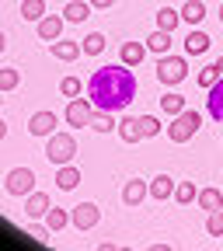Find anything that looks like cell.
<instances>
[{
  "mask_svg": "<svg viewBox=\"0 0 223 251\" xmlns=\"http://www.w3.org/2000/svg\"><path fill=\"white\" fill-rule=\"evenodd\" d=\"M87 98L94 101V108L105 112H125L129 101L136 98V77L125 63H108V67H98L87 80Z\"/></svg>",
  "mask_w": 223,
  "mask_h": 251,
  "instance_id": "obj_1",
  "label": "cell"
},
{
  "mask_svg": "<svg viewBox=\"0 0 223 251\" xmlns=\"http://www.w3.org/2000/svg\"><path fill=\"white\" fill-rule=\"evenodd\" d=\"M199 126H202V115H199L196 108H185L181 115H174V119H171L168 136H171V143H188V140L199 133Z\"/></svg>",
  "mask_w": 223,
  "mask_h": 251,
  "instance_id": "obj_2",
  "label": "cell"
},
{
  "mask_svg": "<svg viewBox=\"0 0 223 251\" xmlns=\"http://www.w3.org/2000/svg\"><path fill=\"white\" fill-rule=\"evenodd\" d=\"M46 157H49L56 168L70 164L74 157H77V140H74L70 133H52V136H49V143H46Z\"/></svg>",
  "mask_w": 223,
  "mask_h": 251,
  "instance_id": "obj_3",
  "label": "cell"
},
{
  "mask_svg": "<svg viewBox=\"0 0 223 251\" xmlns=\"http://www.w3.org/2000/svg\"><path fill=\"white\" fill-rule=\"evenodd\" d=\"M188 77V67H185V59L181 56H161L157 59V80L161 84H168V87H174V84H181Z\"/></svg>",
  "mask_w": 223,
  "mask_h": 251,
  "instance_id": "obj_4",
  "label": "cell"
},
{
  "mask_svg": "<svg viewBox=\"0 0 223 251\" xmlns=\"http://www.w3.org/2000/svg\"><path fill=\"white\" fill-rule=\"evenodd\" d=\"M4 188L11 196H31L35 192V171L31 168H11L4 178Z\"/></svg>",
  "mask_w": 223,
  "mask_h": 251,
  "instance_id": "obj_5",
  "label": "cell"
},
{
  "mask_svg": "<svg viewBox=\"0 0 223 251\" xmlns=\"http://www.w3.org/2000/svg\"><path fill=\"white\" fill-rule=\"evenodd\" d=\"M91 115H94V101L91 98H70V105H67V122L70 126L84 129V126H91Z\"/></svg>",
  "mask_w": 223,
  "mask_h": 251,
  "instance_id": "obj_6",
  "label": "cell"
},
{
  "mask_svg": "<svg viewBox=\"0 0 223 251\" xmlns=\"http://www.w3.org/2000/svg\"><path fill=\"white\" fill-rule=\"evenodd\" d=\"M56 126H59V119H56L52 112H35V115L28 119V133H31V136H46V140H49V136L56 133Z\"/></svg>",
  "mask_w": 223,
  "mask_h": 251,
  "instance_id": "obj_7",
  "label": "cell"
},
{
  "mask_svg": "<svg viewBox=\"0 0 223 251\" xmlns=\"http://www.w3.org/2000/svg\"><path fill=\"white\" fill-rule=\"evenodd\" d=\"M98 220H101V209L94 206V202H80V206H74V227H77V230L98 227Z\"/></svg>",
  "mask_w": 223,
  "mask_h": 251,
  "instance_id": "obj_8",
  "label": "cell"
},
{
  "mask_svg": "<svg viewBox=\"0 0 223 251\" xmlns=\"http://www.w3.org/2000/svg\"><path fill=\"white\" fill-rule=\"evenodd\" d=\"M147 196H150V181H143V178H129L125 188H122V202L125 206H140Z\"/></svg>",
  "mask_w": 223,
  "mask_h": 251,
  "instance_id": "obj_9",
  "label": "cell"
},
{
  "mask_svg": "<svg viewBox=\"0 0 223 251\" xmlns=\"http://www.w3.org/2000/svg\"><path fill=\"white\" fill-rule=\"evenodd\" d=\"M63 25H67V18H59V14H46L39 21V39L42 42H56L63 35Z\"/></svg>",
  "mask_w": 223,
  "mask_h": 251,
  "instance_id": "obj_10",
  "label": "cell"
},
{
  "mask_svg": "<svg viewBox=\"0 0 223 251\" xmlns=\"http://www.w3.org/2000/svg\"><path fill=\"white\" fill-rule=\"evenodd\" d=\"M49 209H52V202H49L46 192H31V196H25V213H28V220H39V216H46Z\"/></svg>",
  "mask_w": 223,
  "mask_h": 251,
  "instance_id": "obj_11",
  "label": "cell"
},
{
  "mask_svg": "<svg viewBox=\"0 0 223 251\" xmlns=\"http://www.w3.org/2000/svg\"><path fill=\"white\" fill-rule=\"evenodd\" d=\"M147 52H150V49H147V42H122V49H119V59L125 63V67H140Z\"/></svg>",
  "mask_w": 223,
  "mask_h": 251,
  "instance_id": "obj_12",
  "label": "cell"
},
{
  "mask_svg": "<svg viewBox=\"0 0 223 251\" xmlns=\"http://www.w3.org/2000/svg\"><path fill=\"white\" fill-rule=\"evenodd\" d=\"M174 181H171V175H157V178H150V199H157V202H164V199H171L174 196Z\"/></svg>",
  "mask_w": 223,
  "mask_h": 251,
  "instance_id": "obj_13",
  "label": "cell"
},
{
  "mask_svg": "<svg viewBox=\"0 0 223 251\" xmlns=\"http://www.w3.org/2000/svg\"><path fill=\"white\" fill-rule=\"evenodd\" d=\"M49 49H52V56H56V59H63V63H74V59L84 52V42H63V39H56Z\"/></svg>",
  "mask_w": 223,
  "mask_h": 251,
  "instance_id": "obj_14",
  "label": "cell"
},
{
  "mask_svg": "<svg viewBox=\"0 0 223 251\" xmlns=\"http://www.w3.org/2000/svg\"><path fill=\"white\" fill-rule=\"evenodd\" d=\"M209 46H213V39L206 35V31H188V39H185V52L188 56H202V52H209Z\"/></svg>",
  "mask_w": 223,
  "mask_h": 251,
  "instance_id": "obj_15",
  "label": "cell"
},
{
  "mask_svg": "<svg viewBox=\"0 0 223 251\" xmlns=\"http://www.w3.org/2000/svg\"><path fill=\"white\" fill-rule=\"evenodd\" d=\"M119 136H122V143H136V140H143V126H140V119L125 115V119L119 122Z\"/></svg>",
  "mask_w": 223,
  "mask_h": 251,
  "instance_id": "obj_16",
  "label": "cell"
},
{
  "mask_svg": "<svg viewBox=\"0 0 223 251\" xmlns=\"http://www.w3.org/2000/svg\"><path fill=\"white\" fill-rule=\"evenodd\" d=\"M56 185L63 188V192H74V188L80 185V171H77L74 164H63V168L56 171Z\"/></svg>",
  "mask_w": 223,
  "mask_h": 251,
  "instance_id": "obj_17",
  "label": "cell"
},
{
  "mask_svg": "<svg viewBox=\"0 0 223 251\" xmlns=\"http://www.w3.org/2000/svg\"><path fill=\"white\" fill-rule=\"evenodd\" d=\"M87 14H91V0L84 4V0H70L67 7H63V18H67L70 25H80V21H87Z\"/></svg>",
  "mask_w": 223,
  "mask_h": 251,
  "instance_id": "obj_18",
  "label": "cell"
},
{
  "mask_svg": "<svg viewBox=\"0 0 223 251\" xmlns=\"http://www.w3.org/2000/svg\"><path fill=\"white\" fill-rule=\"evenodd\" d=\"M209 115L223 126V77L209 87Z\"/></svg>",
  "mask_w": 223,
  "mask_h": 251,
  "instance_id": "obj_19",
  "label": "cell"
},
{
  "mask_svg": "<svg viewBox=\"0 0 223 251\" xmlns=\"http://www.w3.org/2000/svg\"><path fill=\"white\" fill-rule=\"evenodd\" d=\"M171 35H174V31H164V28H157L153 35L147 39V49H150V52H157V56H164V52L171 49Z\"/></svg>",
  "mask_w": 223,
  "mask_h": 251,
  "instance_id": "obj_20",
  "label": "cell"
},
{
  "mask_svg": "<svg viewBox=\"0 0 223 251\" xmlns=\"http://www.w3.org/2000/svg\"><path fill=\"white\" fill-rule=\"evenodd\" d=\"M91 129H94V133H112V129H115V112L94 108V115H91Z\"/></svg>",
  "mask_w": 223,
  "mask_h": 251,
  "instance_id": "obj_21",
  "label": "cell"
},
{
  "mask_svg": "<svg viewBox=\"0 0 223 251\" xmlns=\"http://www.w3.org/2000/svg\"><path fill=\"white\" fill-rule=\"evenodd\" d=\"M21 18L25 21H42L46 18V0H21Z\"/></svg>",
  "mask_w": 223,
  "mask_h": 251,
  "instance_id": "obj_22",
  "label": "cell"
},
{
  "mask_svg": "<svg viewBox=\"0 0 223 251\" xmlns=\"http://www.w3.org/2000/svg\"><path fill=\"white\" fill-rule=\"evenodd\" d=\"M178 25H181V11H174V7H161V11H157V28L174 31Z\"/></svg>",
  "mask_w": 223,
  "mask_h": 251,
  "instance_id": "obj_23",
  "label": "cell"
},
{
  "mask_svg": "<svg viewBox=\"0 0 223 251\" xmlns=\"http://www.w3.org/2000/svg\"><path fill=\"white\" fill-rule=\"evenodd\" d=\"M199 209H223V192L220 188H202L199 192Z\"/></svg>",
  "mask_w": 223,
  "mask_h": 251,
  "instance_id": "obj_24",
  "label": "cell"
},
{
  "mask_svg": "<svg viewBox=\"0 0 223 251\" xmlns=\"http://www.w3.org/2000/svg\"><path fill=\"white\" fill-rule=\"evenodd\" d=\"M206 18V4L202 0H188V4L181 7V21H188V25H199Z\"/></svg>",
  "mask_w": 223,
  "mask_h": 251,
  "instance_id": "obj_25",
  "label": "cell"
},
{
  "mask_svg": "<svg viewBox=\"0 0 223 251\" xmlns=\"http://www.w3.org/2000/svg\"><path fill=\"white\" fill-rule=\"evenodd\" d=\"M46 224H49V230H63L67 224H74V213H67V209H49V213H46Z\"/></svg>",
  "mask_w": 223,
  "mask_h": 251,
  "instance_id": "obj_26",
  "label": "cell"
},
{
  "mask_svg": "<svg viewBox=\"0 0 223 251\" xmlns=\"http://www.w3.org/2000/svg\"><path fill=\"white\" fill-rule=\"evenodd\" d=\"M161 108L174 119V115H181V112H185V98H181V94H174V91H168L164 98H161Z\"/></svg>",
  "mask_w": 223,
  "mask_h": 251,
  "instance_id": "obj_27",
  "label": "cell"
},
{
  "mask_svg": "<svg viewBox=\"0 0 223 251\" xmlns=\"http://www.w3.org/2000/svg\"><path fill=\"white\" fill-rule=\"evenodd\" d=\"M196 199H199V192H196V185H192V181H178V188H174V202L188 206V202H196Z\"/></svg>",
  "mask_w": 223,
  "mask_h": 251,
  "instance_id": "obj_28",
  "label": "cell"
},
{
  "mask_svg": "<svg viewBox=\"0 0 223 251\" xmlns=\"http://www.w3.org/2000/svg\"><path fill=\"white\" fill-rule=\"evenodd\" d=\"M80 42H84V52H87V56L105 52V35H101V31H91V35H87V39H80Z\"/></svg>",
  "mask_w": 223,
  "mask_h": 251,
  "instance_id": "obj_29",
  "label": "cell"
},
{
  "mask_svg": "<svg viewBox=\"0 0 223 251\" xmlns=\"http://www.w3.org/2000/svg\"><path fill=\"white\" fill-rule=\"evenodd\" d=\"M80 91H84L80 77H63L59 80V94H67V98H80Z\"/></svg>",
  "mask_w": 223,
  "mask_h": 251,
  "instance_id": "obj_30",
  "label": "cell"
},
{
  "mask_svg": "<svg viewBox=\"0 0 223 251\" xmlns=\"http://www.w3.org/2000/svg\"><path fill=\"white\" fill-rule=\"evenodd\" d=\"M18 84H21V74H18L14 67H4V70H0V91H4V94L14 91Z\"/></svg>",
  "mask_w": 223,
  "mask_h": 251,
  "instance_id": "obj_31",
  "label": "cell"
},
{
  "mask_svg": "<svg viewBox=\"0 0 223 251\" xmlns=\"http://www.w3.org/2000/svg\"><path fill=\"white\" fill-rule=\"evenodd\" d=\"M206 230H209L213 237H223V209H213V213H209V220H206Z\"/></svg>",
  "mask_w": 223,
  "mask_h": 251,
  "instance_id": "obj_32",
  "label": "cell"
},
{
  "mask_svg": "<svg viewBox=\"0 0 223 251\" xmlns=\"http://www.w3.org/2000/svg\"><path fill=\"white\" fill-rule=\"evenodd\" d=\"M220 77H223V74H220V67L213 63V67H206V70L199 74V87H206V91H209V87H213V84H216Z\"/></svg>",
  "mask_w": 223,
  "mask_h": 251,
  "instance_id": "obj_33",
  "label": "cell"
},
{
  "mask_svg": "<svg viewBox=\"0 0 223 251\" xmlns=\"http://www.w3.org/2000/svg\"><path fill=\"white\" fill-rule=\"evenodd\" d=\"M140 126H143V136H157V133H161V122H157L153 115H143Z\"/></svg>",
  "mask_w": 223,
  "mask_h": 251,
  "instance_id": "obj_34",
  "label": "cell"
},
{
  "mask_svg": "<svg viewBox=\"0 0 223 251\" xmlns=\"http://www.w3.org/2000/svg\"><path fill=\"white\" fill-rule=\"evenodd\" d=\"M31 237H39V241L46 244V241H49V224H46V227H31Z\"/></svg>",
  "mask_w": 223,
  "mask_h": 251,
  "instance_id": "obj_35",
  "label": "cell"
},
{
  "mask_svg": "<svg viewBox=\"0 0 223 251\" xmlns=\"http://www.w3.org/2000/svg\"><path fill=\"white\" fill-rule=\"evenodd\" d=\"M112 4H115V0H91L94 11H105V7H112Z\"/></svg>",
  "mask_w": 223,
  "mask_h": 251,
  "instance_id": "obj_36",
  "label": "cell"
},
{
  "mask_svg": "<svg viewBox=\"0 0 223 251\" xmlns=\"http://www.w3.org/2000/svg\"><path fill=\"white\" fill-rule=\"evenodd\" d=\"M216 67H220V74H223V56H220V59H216Z\"/></svg>",
  "mask_w": 223,
  "mask_h": 251,
  "instance_id": "obj_37",
  "label": "cell"
},
{
  "mask_svg": "<svg viewBox=\"0 0 223 251\" xmlns=\"http://www.w3.org/2000/svg\"><path fill=\"white\" fill-rule=\"evenodd\" d=\"M220 21H223V4H220Z\"/></svg>",
  "mask_w": 223,
  "mask_h": 251,
  "instance_id": "obj_38",
  "label": "cell"
}]
</instances>
